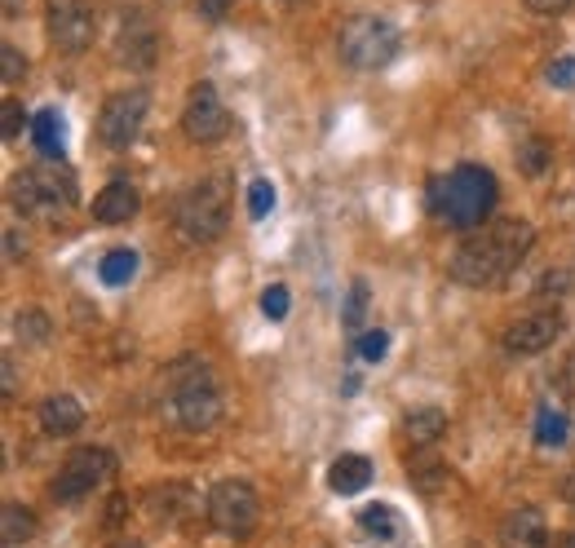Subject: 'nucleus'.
Listing matches in <instances>:
<instances>
[{"mask_svg":"<svg viewBox=\"0 0 575 548\" xmlns=\"http://www.w3.org/2000/svg\"><path fill=\"white\" fill-rule=\"evenodd\" d=\"M80 425H85V407L72 394H49L40 402V429L49 438H72Z\"/></svg>","mask_w":575,"mask_h":548,"instance_id":"16","label":"nucleus"},{"mask_svg":"<svg viewBox=\"0 0 575 548\" xmlns=\"http://www.w3.org/2000/svg\"><path fill=\"white\" fill-rule=\"evenodd\" d=\"M359 531L376 548H403L408 544V518L395 505H367V509H359Z\"/></svg>","mask_w":575,"mask_h":548,"instance_id":"14","label":"nucleus"},{"mask_svg":"<svg viewBox=\"0 0 575 548\" xmlns=\"http://www.w3.org/2000/svg\"><path fill=\"white\" fill-rule=\"evenodd\" d=\"M14 323H18V336H36V340H40V336H49V319H45L40 310H27V314H18Z\"/></svg>","mask_w":575,"mask_h":548,"instance_id":"31","label":"nucleus"},{"mask_svg":"<svg viewBox=\"0 0 575 548\" xmlns=\"http://www.w3.org/2000/svg\"><path fill=\"white\" fill-rule=\"evenodd\" d=\"M230 5H235V0H200V14H204L209 23H217V18L230 14Z\"/></svg>","mask_w":575,"mask_h":548,"instance_id":"34","label":"nucleus"},{"mask_svg":"<svg viewBox=\"0 0 575 548\" xmlns=\"http://www.w3.org/2000/svg\"><path fill=\"white\" fill-rule=\"evenodd\" d=\"M566 284H571V274H566V270H549L545 279H540V297H562Z\"/></svg>","mask_w":575,"mask_h":548,"instance_id":"33","label":"nucleus"},{"mask_svg":"<svg viewBox=\"0 0 575 548\" xmlns=\"http://www.w3.org/2000/svg\"><path fill=\"white\" fill-rule=\"evenodd\" d=\"M0 535H5V544H23L36 535V513L23 509V505H5L0 509Z\"/></svg>","mask_w":575,"mask_h":548,"instance_id":"24","label":"nucleus"},{"mask_svg":"<svg viewBox=\"0 0 575 548\" xmlns=\"http://www.w3.org/2000/svg\"><path fill=\"white\" fill-rule=\"evenodd\" d=\"M500 548H549V522L540 509H509L500 522Z\"/></svg>","mask_w":575,"mask_h":548,"instance_id":"13","label":"nucleus"},{"mask_svg":"<svg viewBox=\"0 0 575 548\" xmlns=\"http://www.w3.org/2000/svg\"><path fill=\"white\" fill-rule=\"evenodd\" d=\"M367 314H372V292H367V284H363V279H354V284L346 288L341 327H346L350 336H363V323H367Z\"/></svg>","mask_w":575,"mask_h":548,"instance_id":"22","label":"nucleus"},{"mask_svg":"<svg viewBox=\"0 0 575 548\" xmlns=\"http://www.w3.org/2000/svg\"><path fill=\"white\" fill-rule=\"evenodd\" d=\"M23 124H27V115H23V102H5L0 107V128H5V142H14V137L23 133Z\"/></svg>","mask_w":575,"mask_h":548,"instance_id":"29","label":"nucleus"},{"mask_svg":"<svg viewBox=\"0 0 575 548\" xmlns=\"http://www.w3.org/2000/svg\"><path fill=\"white\" fill-rule=\"evenodd\" d=\"M173 421L190 434H204L222 421V394L200 359H186L173 368Z\"/></svg>","mask_w":575,"mask_h":548,"instance_id":"3","label":"nucleus"},{"mask_svg":"<svg viewBox=\"0 0 575 548\" xmlns=\"http://www.w3.org/2000/svg\"><path fill=\"white\" fill-rule=\"evenodd\" d=\"M196 509H200V505H196V491H190L186 483H168L164 491H155V505H151V513H155L160 522H186Z\"/></svg>","mask_w":575,"mask_h":548,"instance_id":"20","label":"nucleus"},{"mask_svg":"<svg viewBox=\"0 0 575 548\" xmlns=\"http://www.w3.org/2000/svg\"><path fill=\"white\" fill-rule=\"evenodd\" d=\"M403 434H408L412 447H434L447 434V416L438 407H416V411L403 416Z\"/></svg>","mask_w":575,"mask_h":548,"instance_id":"19","label":"nucleus"},{"mask_svg":"<svg viewBox=\"0 0 575 548\" xmlns=\"http://www.w3.org/2000/svg\"><path fill=\"white\" fill-rule=\"evenodd\" d=\"M18 389V376H14V359H5V398Z\"/></svg>","mask_w":575,"mask_h":548,"instance_id":"36","label":"nucleus"},{"mask_svg":"<svg viewBox=\"0 0 575 548\" xmlns=\"http://www.w3.org/2000/svg\"><path fill=\"white\" fill-rule=\"evenodd\" d=\"M23 72H27V58H23L14 45L0 49V76H5V80L14 85V80H23Z\"/></svg>","mask_w":575,"mask_h":548,"instance_id":"30","label":"nucleus"},{"mask_svg":"<svg viewBox=\"0 0 575 548\" xmlns=\"http://www.w3.org/2000/svg\"><path fill=\"white\" fill-rule=\"evenodd\" d=\"M337 53L350 72H380L399 58V32L376 14H354L337 32Z\"/></svg>","mask_w":575,"mask_h":548,"instance_id":"4","label":"nucleus"},{"mask_svg":"<svg viewBox=\"0 0 575 548\" xmlns=\"http://www.w3.org/2000/svg\"><path fill=\"white\" fill-rule=\"evenodd\" d=\"M138 203H142L138 186H134L129 177H115V182H107V186L98 190V199H93V217L107 222V226H120V222H129V217L138 213Z\"/></svg>","mask_w":575,"mask_h":548,"instance_id":"15","label":"nucleus"},{"mask_svg":"<svg viewBox=\"0 0 575 548\" xmlns=\"http://www.w3.org/2000/svg\"><path fill=\"white\" fill-rule=\"evenodd\" d=\"M527 5H532L536 14H562V10L571 5V0H527Z\"/></svg>","mask_w":575,"mask_h":548,"instance_id":"35","label":"nucleus"},{"mask_svg":"<svg viewBox=\"0 0 575 548\" xmlns=\"http://www.w3.org/2000/svg\"><path fill=\"white\" fill-rule=\"evenodd\" d=\"M49 40L58 53H85L93 45V10L85 5V0H49Z\"/></svg>","mask_w":575,"mask_h":548,"instance_id":"10","label":"nucleus"},{"mask_svg":"<svg viewBox=\"0 0 575 548\" xmlns=\"http://www.w3.org/2000/svg\"><path fill=\"white\" fill-rule=\"evenodd\" d=\"M14 203H18L23 213H32V217L72 209V203H76V177L72 173H58L53 160L45 169H27V173L14 177Z\"/></svg>","mask_w":575,"mask_h":548,"instance_id":"6","label":"nucleus"},{"mask_svg":"<svg viewBox=\"0 0 575 548\" xmlns=\"http://www.w3.org/2000/svg\"><path fill=\"white\" fill-rule=\"evenodd\" d=\"M558 548H575V531H566V535H562V544H558Z\"/></svg>","mask_w":575,"mask_h":548,"instance_id":"38","label":"nucleus"},{"mask_svg":"<svg viewBox=\"0 0 575 548\" xmlns=\"http://www.w3.org/2000/svg\"><path fill=\"white\" fill-rule=\"evenodd\" d=\"M138 274V252L134 248H111L107 257H102V265H98V279L107 284V288H124Z\"/></svg>","mask_w":575,"mask_h":548,"instance_id":"21","label":"nucleus"},{"mask_svg":"<svg viewBox=\"0 0 575 548\" xmlns=\"http://www.w3.org/2000/svg\"><path fill=\"white\" fill-rule=\"evenodd\" d=\"M566 438H571L566 411H558V407H540V416H536V443H540V447H566Z\"/></svg>","mask_w":575,"mask_h":548,"instance_id":"23","label":"nucleus"},{"mask_svg":"<svg viewBox=\"0 0 575 548\" xmlns=\"http://www.w3.org/2000/svg\"><path fill=\"white\" fill-rule=\"evenodd\" d=\"M288 310H292V297H288V288H284V284H271V288L262 292V314L279 323V319H288Z\"/></svg>","mask_w":575,"mask_h":548,"instance_id":"28","label":"nucleus"},{"mask_svg":"<svg viewBox=\"0 0 575 548\" xmlns=\"http://www.w3.org/2000/svg\"><path fill=\"white\" fill-rule=\"evenodd\" d=\"M429 199H434V213H438L442 226H452V231H478L496 213L500 190H496L491 169L461 164V169H452L447 177L434 182Z\"/></svg>","mask_w":575,"mask_h":548,"instance_id":"2","label":"nucleus"},{"mask_svg":"<svg viewBox=\"0 0 575 548\" xmlns=\"http://www.w3.org/2000/svg\"><path fill=\"white\" fill-rule=\"evenodd\" d=\"M328 487H333L337 496H359V491H367V487H372V460L359 456V451L337 456V460L328 464Z\"/></svg>","mask_w":575,"mask_h":548,"instance_id":"17","label":"nucleus"},{"mask_svg":"<svg viewBox=\"0 0 575 548\" xmlns=\"http://www.w3.org/2000/svg\"><path fill=\"white\" fill-rule=\"evenodd\" d=\"M173 222H177L182 239H190V244H213L226 231V222H230V186L222 177L196 182V186H190L177 199V217Z\"/></svg>","mask_w":575,"mask_h":548,"instance_id":"5","label":"nucleus"},{"mask_svg":"<svg viewBox=\"0 0 575 548\" xmlns=\"http://www.w3.org/2000/svg\"><path fill=\"white\" fill-rule=\"evenodd\" d=\"M5 244H10V257H27V244H18V235H14V231H10V239H5Z\"/></svg>","mask_w":575,"mask_h":548,"instance_id":"37","label":"nucleus"},{"mask_svg":"<svg viewBox=\"0 0 575 548\" xmlns=\"http://www.w3.org/2000/svg\"><path fill=\"white\" fill-rule=\"evenodd\" d=\"M147 107L151 98L142 89H124V94H111L102 115H98V137H102V147L111 151H124V147H134L138 142V133L147 124Z\"/></svg>","mask_w":575,"mask_h":548,"instance_id":"9","label":"nucleus"},{"mask_svg":"<svg viewBox=\"0 0 575 548\" xmlns=\"http://www.w3.org/2000/svg\"><path fill=\"white\" fill-rule=\"evenodd\" d=\"M549 85H553V89H571V85H575V58H558V62L549 66Z\"/></svg>","mask_w":575,"mask_h":548,"instance_id":"32","label":"nucleus"},{"mask_svg":"<svg viewBox=\"0 0 575 548\" xmlns=\"http://www.w3.org/2000/svg\"><path fill=\"white\" fill-rule=\"evenodd\" d=\"M558 332H562L558 310H540V314H527V319H518V323H509V332H504L500 346H504L509 359H527V354L549 350L553 340H558Z\"/></svg>","mask_w":575,"mask_h":548,"instance_id":"12","label":"nucleus"},{"mask_svg":"<svg viewBox=\"0 0 575 548\" xmlns=\"http://www.w3.org/2000/svg\"><path fill=\"white\" fill-rule=\"evenodd\" d=\"M386 350H390V332L386 327H372V332L354 336V354L363 363H380V359H386Z\"/></svg>","mask_w":575,"mask_h":548,"instance_id":"26","label":"nucleus"},{"mask_svg":"<svg viewBox=\"0 0 575 548\" xmlns=\"http://www.w3.org/2000/svg\"><path fill=\"white\" fill-rule=\"evenodd\" d=\"M32 142L40 147L45 160H62V151H67V128H62V115L53 107L36 111V120H32Z\"/></svg>","mask_w":575,"mask_h":548,"instance_id":"18","label":"nucleus"},{"mask_svg":"<svg viewBox=\"0 0 575 548\" xmlns=\"http://www.w3.org/2000/svg\"><path fill=\"white\" fill-rule=\"evenodd\" d=\"M204 509H209V522H213V531H222V535H230V539H243L252 526H258V491H252L243 477H226V483H217L213 491H209V500H204Z\"/></svg>","mask_w":575,"mask_h":548,"instance_id":"7","label":"nucleus"},{"mask_svg":"<svg viewBox=\"0 0 575 548\" xmlns=\"http://www.w3.org/2000/svg\"><path fill=\"white\" fill-rule=\"evenodd\" d=\"M536 244V231L518 217H496L487 226H478L457 252H452V279L465 284V288H496L500 279H509L523 257L532 252Z\"/></svg>","mask_w":575,"mask_h":548,"instance_id":"1","label":"nucleus"},{"mask_svg":"<svg viewBox=\"0 0 575 548\" xmlns=\"http://www.w3.org/2000/svg\"><path fill=\"white\" fill-rule=\"evenodd\" d=\"M271 209H275V186L266 177H258L248 186V217L262 222V217H271Z\"/></svg>","mask_w":575,"mask_h":548,"instance_id":"27","label":"nucleus"},{"mask_svg":"<svg viewBox=\"0 0 575 548\" xmlns=\"http://www.w3.org/2000/svg\"><path fill=\"white\" fill-rule=\"evenodd\" d=\"M182 128H186L190 142H217V137H226L230 115H226V107H222V98H217L213 85H196V89H190L186 111H182Z\"/></svg>","mask_w":575,"mask_h":548,"instance_id":"11","label":"nucleus"},{"mask_svg":"<svg viewBox=\"0 0 575 548\" xmlns=\"http://www.w3.org/2000/svg\"><path fill=\"white\" fill-rule=\"evenodd\" d=\"M115 548H142V544H138V539H120Z\"/></svg>","mask_w":575,"mask_h":548,"instance_id":"39","label":"nucleus"},{"mask_svg":"<svg viewBox=\"0 0 575 548\" xmlns=\"http://www.w3.org/2000/svg\"><path fill=\"white\" fill-rule=\"evenodd\" d=\"M111 464L115 460H111L107 447H80V451H72L67 460H62L58 477H53V500L58 505H80L85 496H93L107 483Z\"/></svg>","mask_w":575,"mask_h":548,"instance_id":"8","label":"nucleus"},{"mask_svg":"<svg viewBox=\"0 0 575 548\" xmlns=\"http://www.w3.org/2000/svg\"><path fill=\"white\" fill-rule=\"evenodd\" d=\"M549 164H553V147L540 142V137H532V142L518 147V169H523L527 177H545Z\"/></svg>","mask_w":575,"mask_h":548,"instance_id":"25","label":"nucleus"}]
</instances>
